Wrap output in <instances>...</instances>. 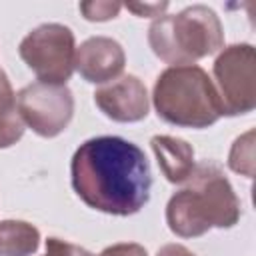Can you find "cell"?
Here are the masks:
<instances>
[{
    "label": "cell",
    "instance_id": "11",
    "mask_svg": "<svg viewBox=\"0 0 256 256\" xmlns=\"http://www.w3.org/2000/svg\"><path fill=\"white\" fill-rule=\"evenodd\" d=\"M40 246V232L24 220L0 222V256H32Z\"/></svg>",
    "mask_w": 256,
    "mask_h": 256
},
{
    "label": "cell",
    "instance_id": "18",
    "mask_svg": "<svg viewBox=\"0 0 256 256\" xmlns=\"http://www.w3.org/2000/svg\"><path fill=\"white\" fill-rule=\"evenodd\" d=\"M156 256H196V254L182 244H164L156 252Z\"/></svg>",
    "mask_w": 256,
    "mask_h": 256
},
{
    "label": "cell",
    "instance_id": "14",
    "mask_svg": "<svg viewBox=\"0 0 256 256\" xmlns=\"http://www.w3.org/2000/svg\"><path fill=\"white\" fill-rule=\"evenodd\" d=\"M122 10L120 2H108V0H96V2H82L80 12L84 14L86 20L90 22H106L118 16Z\"/></svg>",
    "mask_w": 256,
    "mask_h": 256
},
{
    "label": "cell",
    "instance_id": "9",
    "mask_svg": "<svg viewBox=\"0 0 256 256\" xmlns=\"http://www.w3.org/2000/svg\"><path fill=\"white\" fill-rule=\"evenodd\" d=\"M126 64L124 48L108 36H92L76 48L74 70L90 84H106L122 74Z\"/></svg>",
    "mask_w": 256,
    "mask_h": 256
},
{
    "label": "cell",
    "instance_id": "12",
    "mask_svg": "<svg viewBox=\"0 0 256 256\" xmlns=\"http://www.w3.org/2000/svg\"><path fill=\"white\" fill-rule=\"evenodd\" d=\"M24 134V122L18 114L16 94L6 72L0 68V148L14 146Z\"/></svg>",
    "mask_w": 256,
    "mask_h": 256
},
{
    "label": "cell",
    "instance_id": "1",
    "mask_svg": "<svg viewBox=\"0 0 256 256\" xmlns=\"http://www.w3.org/2000/svg\"><path fill=\"white\" fill-rule=\"evenodd\" d=\"M76 196L90 208L130 216L150 200L152 172L140 146L120 136H98L82 142L70 162Z\"/></svg>",
    "mask_w": 256,
    "mask_h": 256
},
{
    "label": "cell",
    "instance_id": "17",
    "mask_svg": "<svg viewBox=\"0 0 256 256\" xmlns=\"http://www.w3.org/2000/svg\"><path fill=\"white\" fill-rule=\"evenodd\" d=\"M126 8L130 12H134L136 16H160L166 8L168 2H156V4H126Z\"/></svg>",
    "mask_w": 256,
    "mask_h": 256
},
{
    "label": "cell",
    "instance_id": "3",
    "mask_svg": "<svg viewBox=\"0 0 256 256\" xmlns=\"http://www.w3.org/2000/svg\"><path fill=\"white\" fill-rule=\"evenodd\" d=\"M152 104L164 122L182 128H208L222 116L214 82L196 66H170L158 74Z\"/></svg>",
    "mask_w": 256,
    "mask_h": 256
},
{
    "label": "cell",
    "instance_id": "2",
    "mask_svg": "<svg viewBox=\"0 0 256 256\" xmlns=\"http://www.w3.org/2000/svg\"><path fill=\"white\" fill-rule=\"evenodd\" d=\"M188 184L166 204V224L180 238H198L210 228H232L240 220V200L214 160L194 166Z\"/></svg>",
    "mask_w": 256,
    "mask_h": 256
},
{
    "label": "cell",
    "instance_id": "5",
    "mask_svg": "<svg viewBox=\"0 0 256 256\" xmlns=\"http://www.w3.org/2000/svg\"><path fill=\"white\" fill-rule=\"evenodd\" d=\"M18 54L38 82L66 84L74 72V32L58 22L40 24L20 40Z\"/></svg>",
    "mask_w": 256,
    "mask_h": 256
},
{
    "label": "cell",
    "instance_id": "15",
    "mask_svg": "<svg viewBox=\"0 0 256 256\" xmlns=\"http://www.w3.org/2000/svg\"><path fill=\"white\" fill-rule=\"evenodd\" d=\"M44 256H94L92 252H88L86 248L78 246V244H72V242H66V240H60V238H48L46 240V252Z\"/></svg>",
    "mask_w": 256,
    "mask_h": 256
},
{
    "label": "cell",
    "instance_id": "10",
    "mask_svg": "<svg viewBox=\"0 0 256 256\" xmlns=\"http://www.w3.org/2000/svg\"><path fill=\"white\" fill-rule=\"evenodd\" d=\"M150 146L168 182L182 184L190 178L196 164H194V148L186 140L176 138V136L158 134V136H152Z\"/></svg>",
    "mask_w": 256,
    "mask_h": 256
},
{
    "label": "cell",
    "instance_id": "16",
    "mask_svg": "<svg viewBox=\"0 0 256 256\" xmlns=\"http://www.w3.org/2000/svg\"><path fill=\"white\" fill-rule=\"evenodd\" d=\"M98 256H148L146 248L136 242H120L104 248Z\"/></svg>",
    "mask_w": 256,
    "mask_h": 256
},
{
    "label": "cell",
    "instance_id": "6",
    "mask_svg": "<svg viewBox=\"0 0 256 256\" xmlns=\"http://www.w3.org/2000/svg\"><path fill=\"white\" fill-rule=\"evenodd\" d=\"M222 116H240L256 108V54L252 44L224 48L212 66Z\"/></svg>",
    "mask_w": 256,
    "mask_h": 256
},
{
    "label": "cell",
    "instance_id": "13",
    "mask_svg": "<svg viewBox=\"0 0 256 256\" xmlns=\"http://www.w3.org/2000/svg\"><path fill=\"white\" fill-rule=\"evenodd\" d=\"M228 166L246 178L254 176V130H248L234 140L228 154Z\"/></svg>",
    "mask_w": 256,
    "mask_h": 256
},
{
    "label": "cell",
    "instance_id": "7",
    "mask_svg": "<svg viewBox=\"0 0 256 256\" xmlns=\"http://www.w3.org/2000/svg\"><path fill=\"white\" fill-rule=\"evenodd\" d=\"M16 106L24 126L42 138L62 134L74 116V96L66 84L32 82L16 94Z\"/></svg>",
    "mask_w": 256,
    "mask_h": 256
},
{
    "label": "cell",
    "instance_id": "4",
    "mask_svg": "<svg viewBox=\"0 0 256 256\" xmlns=\"http://www.w3.org/2000/svg\"><path fill=\"white\" fill-rule=\"evenodd\" d=\"M152 52L172 64L186 66L218 52L224 46V28L216 12L194 4L178 14H162L148 28Z\"/></svg>",
    "mask_w": 256,
    "mask_h": 256
},
{
    "label": "cell",
    "instance_id": "8",
    "mask_svg": "<svg viewBox=\"0 0 256 256\" xmlns=\"http://www.w3.org/2000/svg\"><path fill=\"white\" fill-rule=\"evenodd\" d=\"M94 104L114 122H140L148 116V90L134 74H124L94 92Z\"/></svg>",
    "mask_w": 256,
    "mask_h": 256
}]
</instances>
